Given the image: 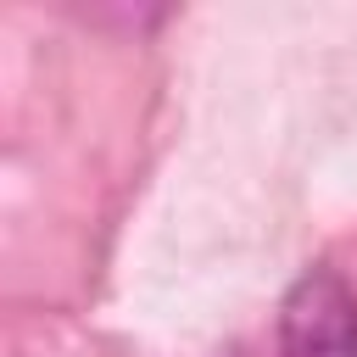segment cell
<instances>
[{"label": "cell", "mask_w": 357, "mask_h": 357, "mask_svg": "<svg viewBox=\"0 0 357 357\" xmlns=\"http://www.w3.org/2000/svg\"><path fill=\"white\" fill-rule=\"evenodd\" d=\"M279 351L284 357H357V290L340 273L312 268L284 296Z\"/></svg>", "instance_id": "1"}]
</instances>
